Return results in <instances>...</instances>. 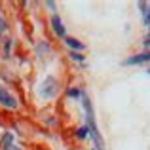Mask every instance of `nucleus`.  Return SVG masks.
Returning <instances> with one entry per match:
<instances>
[{"label": "nucleus", "instance_id": "obj_1", "mask_svg": "<svg viewBox=\"0 0 150 150\" xmlns=\"http://www.w3.org/2000/svg\"><path fill=\"white\" fill-rule=\"evenodd\" d=\"M82 106H84V110H86V122H88L89 137L95 141L97 148H103V137H101L99 127H97V122H95V110H93L91 99L88 97V93H82Z\"/></svg>", "mask_w": 150, "mask_h": 150}, {"label": "nucleus", "instance_id": "obj_2", "mask_svg": "<svg viewBox=\"0 0 150 150\" xmlns=\"http://www.w3.org/2000/svg\"><path fill=\"white\" fill-rule=\"evenodd\" d=\"M57 93H59V82L53 76H46V80L40 86V95L46 99H53V97H57Z\"/></svg>", "mask_w": 150, "mask_h": 150}, {"label": "nucleus", "instance_id": "obj_3", "mask_svg": "<svg viewBox=\"0 0 150 150\" xmlns=\"http://www.w3.org/2000/svg\"><path fill=\"white\" fill-rule=\"evenodd\" d=\"M0 105H2L4 108H8V110H15L19 106L17 99H15V97L8 91L4 86H0Z\"/></svg>", "mask_w": 150, "mask_h": 150}, {"label": "nucleus", "instance_id": "obj_4", "mask_svg": "<svg viewBox=\"0 0 150 150\" xmlns=\"http://www.w3.org/2000/svg\"><path fill=\"white\" fill-rule=\"evenodd\" d=\"M144 63H150V50L143 51V53H137V55H131L129 59L124 61V65L131 67V65H144Z\"/></svg>", "mask_w": 150, "mask_h": 150}, {"label": "nucleus", "instance_id": "obj_5", "mask_svg": "<svg viewBox=\"0 0 150 150\" xmlns=\"http://www.w3.org/2000/svg\"><path fill=\"white\" fill-rule=\"evenodd\" d=\"M51 27H53V33L57 34V36L67 38V29H65V23L61 21V17H59L57 13H53V15H51Z\"/></svg>", "mask_w": 150, "mask_h": 150}, {"label": "nucleus", "instance_id": "obj_6", "mask_svg": "<svg viewBox=\"0 0 150 150\" xmlns=\"http://www.w3.org/2000/svg\"><path fill=\"white\" fill-rule=\"evenodd\" d=\"M0 150H19L11 133H4V137L0 139Z\"/></svg>", "mask_w": 150, "mask_h": 150}, {"label": "nucleus", "instance_id": "obj_7", "mask_svg": "<svg viewBox=\"0 0 150 150\" xmlns=\"http://www.w3.org/2000/svg\"><path fill=\"white\" fill-rule=\"evenodd\" d=\"M65 44L69 46V48L72 50V51H80V53H82V51H84V48H86L84 42L76 40V38H70V36H67V38H65Z\"/></svg>", "mask_w": 150, "mask_h": 150}, {"label": "nucleus", "instance_id": "obj_8", "mask_svg": "<svg viewBox=\"0 0 150 150\" xmlns=\"http://www.w3.org/2000/svg\"><path fill=\"white\" fill-rule=\"evenodd\" d=\"M82 93L84 91H82L80 88H70L69 91H67V95H69L70 99H82Z\"/></svg>", "mask_w": 150, "mask_h": 150}, {"label": "nucleus", "instance_id": "obj_9", "mask_svg": "<svg viewBox=\"0 0 150 150\" xmlns=\"http://www.w3.org/2000/svg\"><path fill=\"white\" fill-rule=\"evenodd\" d=\"M88 135H89V129H88V125H84V127H80V129L76 131V137H78L80 141H84Z\"/></svg>", "mask_w": 150, "mask_h": 150}, {"label": "nucleus", "instance_id": "obj_10", "mask_svg": "<svg viewBox=\"0 0 150 150\" xmlns=\"http://www.w3.org/2000/svg\"><path fill=\"white\" fill-rule=\"evenodd\" d=\"M69 55H70V59H72V61H78V63H84V59H86L80 51H70Z\"/></svg>", "mask_w": 150, "mask_h": 150}, {"label": "nucleus", "instance_id": "obj_11", "mask_svg": "<svg viewBox=\"0 0 150 150\" xmlns=\"http://www.w3.org/2000/svg\"><path fill=\"white\" fill-rule=\"evenodd\" d=\"M8 30V23H6V19L2 17V13H0V34H4Z\"/></svg>", "mask_w": 150, "mask_h": 150}, {"label": "nucleus", "instance_id": "obj_12", "mask_svg": "<svg viewBox=\"0 0 150 150\" xmlns=\"http://www.w3.org/2000/svg\"><path fill=\"white\" fill-rule=\"evenodd\" d=\"M4 48H6V55H10V48H11V40H6V44H4Z\"/></svg>", "mask_w": 150, "mask_h": 150}, {"label": "nucleus", "instance_id": "obj_13", "mask_svg": "<svg viewBox=\"0 0 150 150\" xmlns=\"http://www.w3.org/2000/svg\"><path fill=\"white\" fill-rule=\"evenodd\" d=\"M148 8H150V4H148ZM144 23H146V25L150 27V10L146 11V15H144Z\"/></svg>", "mask_w": 150, "mask_h": 150}, {"label": "nucleus", "instance_id": "obj_14", "mask_svg": "<svg viewBox=\"0 0 150 150\" xmlns=\"http://www.w3.org/2000/svg\"><path fill=\"white\" fill-rule=\"evenodd\" d=\"M48 8L50 10H55V2H48Z\"/></svg>", "mask_w": 150, "mask_h": 150}, {"label": "nucleus", "instance_id": "obj_15", "mask_svg": "<svg viewBox=\"0 0 150 150\" xmlns=\"http://www.w3.org/2000/svg\"><path fill=\"white\" fill-rule=\"evenodd\" d=\"M144 46H146V48H150V38H146V40H144Z\"/></svg>", "mask_w": 150, "mask_h": 150}, {"label": "nucleus", "instance_id": "obj_16", "mask_svg": "<svg viewBox=\"0 0 150 150\" xmlns=\"http://www.w3.org/2000/svg\"><path fill=\"white\" fill-rule=\"evenodd\" d=\"M95 150H103V148H95Z\"/></svg>", "mask_w": 150, "mask_h": 150}, {"label": "nucleus", "instance_id": "obj_17", "mask_svg": "<svg viewBox=\"0 0 150 150\" xmlns=\"http://www.w3.org/2000/svg\"><path fill=\"white\" fill-rule=\"evenodd\" d=\"M148 74H150V69H148Z\"/></svg>", "mask_w": 150, "mask_h": 150}]
</instances>
